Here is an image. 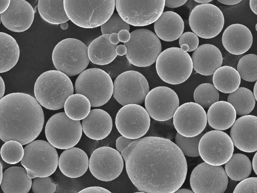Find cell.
Wrapping results in <instances>:
<instances>
[{
  "mask_svg": "<svg viewBox=\"0 0 257 193\" xmlns=\"http://www.w3.org/2000/svg\"><path fill=\"white\" fill-rule=\"evenodd\" d=\"M0 153L5 162L10 164H15L22 160L24 156V148L17 141H9L3 145Z\"/></svg>",
  "mask_w": 257,
  "mask_h": 193,
  "instance_id": "obj_39",
  "label": "cell"
},
{
  "mask_svg": "<svg viewBox=\"0 0 257 193\" xmlns=\"http://www.w3.org/2000/svg\"><path fill=\"white\" fill-rule=\"evenodd\" d=\"M33 193H54L56 185L49 177H35L31 186Z\"/></svg>",
  "mask_w": 257,
  "mask_h": 193,
  "instance_id": "obj_42",
  "label": "cell"
},
{
  "mask_svg": "<svg viewBox=\"0 0 257 193\" xmlns=\"http://www.w3.org/2000/svg\"><path fill=\"white\" fill-rule=\"evenodd\" d=\"M82 129L88 138L94 140L105 138L112 128V120L106 111L99 109L90 110L88 116L82 121Z\"/></svg>",
  "mask_w": 257,
  "mask_h": 193,
  "instance_id": "obj_24",
  "label": "cell"
},
{
  "mask_svg": "<svg viewBox=\"0 0 257 193\" xmlns=\"http://www.w3.org/2000/svg\"><path fill=\"white\" fill-rule=\"evenodd\" d=\"M189 24L193 33L204 39L217 36L223 29L224 18L222 11L212 4L196 6L190 13Z\"/></svg>",
  "mask_w": 257,
  "mask_h": 193,
  "instance_id": "obj_14",
  "label": "cell"
},
{
  "mask_svg": "<svg viewBox=\"0 0 257 193\" xmlns=\"http://www.w3.org/2000/svg\"><path fill=\"white\" fill-rule=\"evenodd\" d=\"M253 37L250 30L240 24H233L228 26L222 36L224 48L233 55H240L251 47Z\"/></svg>",
  "mask_w": 257,
  "mask_h": 193,
  "instance_id": "obj_23",
  "label": "cell"
},
{
  "mask_svg": "<svg viewBox=\"0 0 257 193\" xmlns=\"http://www.w3.org/2000/svg\"><path fill=\"white\" fill-rule=\"evenodd\" d=\"M5 92V82L0 76V100L4 96Z\"/></svg>",
  "mask_w": 257,
  "mask_h": 193,
  "instance_id": "obj_53",
  "label": "cell"
},
{
  "mask_svg": "<svg viewBox=\"0 0 257 193\" xmlns=\"http://www.w3.org/2000/svg\"><path fill=\"white\" fill-rule=\"evenodd\" d=\"M117 35L119 41L124 43L127 42L130 39V33L126 30L120 31Z\"/></svg>",
  "mask_w": 257,
  "mask_h": 193,
  "instance_id": "obj_48",
  "label": "cell"
},
{
  "mask_svg": "<svg viewBox=\"0 0 257 193\" xmlns=\"http://www.w3.org/2000/svg\"><path fill=\"white\" fill-rule=\"evenodd\" d=\"M133 184L146 193H173L186 178L185 155L171 140L147 136L134 141L121 153Z\"/></svg>",
  "mask_w": 257,
  "mask_h": 193,
  "instance_id": "obj_1",
  "label": "cell"
},
{
  "mask_svg": "<svg viewBox=\"0 0 257 193\" xmlns=\"http://www.w3.org/2000/svg\"><path fill=\"white\" fill-rule=\"evenodd\" d=\"M122 30L129 31L130 27L117 13H113L109 19L101 26V31L102 35L118 34Z\"/></svg>",
  "mask_w": 257,
  "mask_h": 193,
  "instance_id": "obj_41",
  "label": "cell"
},
{
  "mask_svg": "<svg viewBox=\"0 0 257 193\" xmlns=\"http://www.w3.org/2000/svg\"><path fill=\"white\" fill-rule=\"evenodd\" d=\"M204 133L202 132L193 137H186L177 133L175 137V144L184 155L192 157H198L199 156V142Z\"/></svg>",
  "mask_w": 257,
  "mask_h": 193,
  "instance_id": "obj_38",
  "label": "cell"
},
{
  "mask_svg": "<svg viewBox=\"0 0 257 193\" xmlns=\"http://www.w3.org/2000/svg\"><path fill=\"white\" fill-rule=\"evenodd\" d=\"M32 181L26 170L20 166H12L3 173L1 187L4 193H28Z\"/></svg>",
  "mask_w": 257,
  "mask_h": 193,
  "instance_id": "obj_28",
  "label": "cell"
},
{
  "mask_svg": "<svg viewBox=\"0 0 257 193\" xmlns=\"http://www.w3.org/2000/svg\"><path fill=\"white\" fill-rule=\"evenodd\" d=\"M77 193H112L108 189L100 186H90L82 189Z\"/></svg>",
  "mask_w": 257,
  "mask_h": 193,
  "instance_id": "obj_46",
  "label": "cell"
},
{
  "mask_svg": "<svg viewBox=\"0 0 257 193\" xmlns=\"http://www.w3.org/2000/svg\"><path fill=\"white\" fill-rule=\"evenodd\" d=\"M225 164L224 170L227 176L234 181H241L247 178L251 172V161L242 153L232 154Z\"/></svg>",
  "mask_w": 257,
  "mask_h": 193,
  "instance_id": "obj_33",
  "label": "cell"
},
{
  "mask_svg": "<svg viewBox=\"0 0 257 193\" xmlns=\"http://www.w3.org/2000/svg\"><path fill=\"white\" fill-rule=\"evenodd\" d=\"M193 98L195 103L199 105L203 109H207L218 101L219 94L218 90L213 84L203 83L195 88Z\"/></svg>",
  "mask_w": 257,
  "mask_h": 193,
  "instance_id": "obj_36",
  "label": "cell"
},
{
  "mask_svg": "<svg viewBox=\"0 0 257 193\" xmlns=\"http://www.w3.org/2000/svg\"><path fill=\"white\" fill-rule=\"evenodd\" d=\"M233 193H257V178L247 177L240 181L235 186Z\"/></svg>",
  "mask_w": 257,
  "mask_h": 193,
  "instance_id": "obj_43",
  "label": "cell"
},
{
  "mask_svg": "<svg viewBox=\"0 0 257 193\" xmlns=\"http://www.w3.org/2000/svg\"><path fill=\"white\" fill-rule=\"evenodd\" d=\"M217 1L222 4L226 5H235L239 4L241 0H217Z\"/></svg>",
  "mask_w": 257,
  "mask_h": 193,
  "instance_id": "obj_52",
  "label": "cell"
},
{
  "mask_svg": "<svg viewBox=\"0 0 257 193\" xmlns=\"http://www.w3.org/2000/svg\"><path fill=\"white\" fill-rule=\"evenodd\" d=\"M256 85L257 82L255 81V83L254 84V87H253V94L254 95V97L255 99V101L257 100V88H256Z\"/></svg>",
  "mask_w": 257,
  "mask_h": 193,
  "instance_id": "obj_58",
  "label": "cell"
},
{
  "mask_svg": "<svg viewBox=\"0 0 257 193\" xmlns=\"http://www.w3.org/2000/svg\"><path fill=\"white\" fill-rule=\"evenodd\" d=\"M173 193H194L193 191L186 188H179Z\"/></svg>",
  "mask_w": 257,
  "mask_h": 193,
  "instance_id": "obj_56",
  "label": "cell"
},
{
  "mask_svg": "<svg viewBox=\"0 0 257 193\" xmlns=\"http://www.w3.org/2000/svg\"><path fill=\"white\" fill-rule=\"evenodd\" d=\"M198 37L191 32H186L182 34L179 40L180 46L186 44L189 46L188 52L195 50L199 45Z\"/></svg>",
  "mask_w": 257,
  "mask_h": 193,
  "instance_id": "obj_44",
  "label": "cell"
},
{
  "mask_svg": "<svg viewBox=\"0 0 257 193\" xmlns=\"http://www.w3.org/2000/svg\"><path fill=\"white\" fill-rule=\"evenodd\" d=\"M66 14L76 26L85 29L101 26L113 14L115 1H63Z\"/></svg>",
  "mask_w": 257,
  "mask_h": 193,
  "instance_id": "obj_4",
  "label": "cell"
},
{
  "mask_svg": "<svg viewBox=\"0 0 257 193\" xmlns=\"http://www.w3.org/2000/svg\"><path fill=\"white\" fill-rule=\"evenodd\" d=\"M187 2V0H166L165 1V6L170 8H176L183 6Z\"/></svg>",
  "mask_w": 257,
  "mask_h": 193,
  "instance_id": "obj_47",
  "label": "cell"
},
{
  "mask_svg": "<svg viewBox=\"0 0 257 193\" xmlns=\"http://www.w3.org/2000/svg\"><path fill=\"white\" fill-rule=\"evenodd\" d=\"M154 129L150 136L157 137L171 140L175 137L177 131L171 119L165 121L154 120Z\"/></svg>",
  "mask_w": 257,
  "mask_h": 193,
  "instance_id": "obj_40",
  "label": "cell"
},
{
  "mask_svg": "<svg viewBox=\"0 0 257 193\" xmlns=\"http://www.w3.org/2000/svg\"><path fill=\"white\" fill-rule=\"evenodd\" d=\"M64 108L65 113L69 118L74 121H80L88 116L91 106L86 97L81 94L75 93L67 99Z\"/></svg>",
  "mask_w": 257,
  "mask_h": 193,
  "instance_id": "obj_35",
  "label": "cell"
},
{
  "mask_svg": "<svg viewBox=\"0 0 257 193\" xmlns=\"http://www.w3.org/2000/svg\"><path fill=\"white\" fill-rule=\"evenodd\" d=\"M60 26L61 29L63 30H67L68 28V23L67 22L62 23L60 24Z\"/></svg>",
  "mask_w": 257,
  "mask_h": 193,
  "instance_id": "obj_60",
  "label": "cell"
},
{
  "mask_svg": "<svg viewBox=\"0 0 257 193\" xmlns=\"http://www.w3.org/2000/svg\"><path fill=\"white\" fill-rule=\"evenodd\" d=\"M44 123L43 109L32 95L13 92L0 100V139L3 141L28 144L40 135Z\"/></svg>",
  "mask_w": 257,
  "mask_h": 193,
  "instance_id": "obj_2",
  "label": "cell"
},
{
  "mask_svg": "<svg viewBox=\"0 0 257 193\" xmlns=\"http://www.w3.org/2000/svg\"><path fill=\"white\" fill-rule=\"evenodd\" d=\"M38 10L41 17L51 24L60 25L69 20L64 9L63 0H39Z\"/></svg>",
  "mask_w": 257,
  "mask_h": 193,
  "instance_id": "obj_32",
  "label": "cell"
},
{
  "mask_svg": "<svg viewBox=\"0 0 257 193\" xmlns=\"http://www.w3.org/2000/svg\"><path fill=\"white\" fill-rule=\"evenodd\" d=\"M34 95L39 104L50 110L64 108L67 99L73 94L74 87L70 78L55 70L45 71L37 79Z\"/></svg>",
  "mask_w": 257,
  "mask_h": 193,
  "instance_id": "obj_3",
  "label": "cell"
},
{
  "mask_svg": "<svg viewBox=\"0 0 257 193\" xmlns=\"http://www.w3.org/2000/svg\"><path fill=\"white\" fill-rule=\"evenodd\" d=\"M76 93L86 97L92 107L106 104L113 94V82L110 75L102 69L91 68L85 69L76 79Z\"/></svg>",
  "mask_w": 257,
  "mask_h": 193,
  "instance_id": "obj_7",
  "label": "cell"
},
{
  "mask_svg": "<svg viewBox=\"0 0 257 193\" xmlns=\"http://www.w3.org/2000/svg\"><path fill=\"white\" fill-rule=\"evenodd\" d=\"M45 133L48 142L55 148L67 149L80 141L82 129L79 121L69 118L64 112L53 115L47 121Z\"/></svg>",
  "mask_w": 257,
  "mask_h": 193,
  "instance_id": "obj_11",
  "label": "cell"
},
{
  "mask_svg": "<svg viewBox=\"0 0 257 193\" xmlns=\"http://www.w3.org/2000/svg\"><path fill=\"white\" fill-rule=\"evenodd\" d=\"M109 34H104L93 40L87 48L89 60L93 64L105 65L110 63L116 57L115 49L109 40Z\"/></svg>",
  "mask_w": 257,
  "mask_h": 193,
  "instance_id": "obj_29",
  "label": "cell"
},
{
  "mask_svg": "<svg viewBox=\"0 0 257 193\" xmlns=\"http://www.w3.org/2000/svg\"><path fill=\"white\" fill-rule=\"evenodd\" d=\"M90 172L96 178L103 181H110L116 178L123 168V160L116 149L100 147L91 154L89 160Z\"/></svg>",
  "mask_w": 257,
  "mask_h": 193,
  "instance_id": "obj_17",
  "label": "cell"
},
{
  "mask_svg": "<svg viewBox=\"0 0 257 193\" xmlns=\"http://www.w3.org/2000/svg\"><path fill=\"white\" fill-rule=\"evenodd\" d=\"M256 26H257V24L255 25V30L256 31H257Z\"/></svg>",
  "mask_w": 257,
  "mask_h": 193,
  "instance_id": "obj_63",
  "label": "cell"
},
{
  "mask_svg": "<svg viewBox=\"0 0 257 193\" xmlns=\"http://www.w3.org/2000/svg\"><path fill=\"white\" fill-rule=\"evenodd\" d=\"M146 110L150 117L157 121L172 119L179 106L177 93L171 88L160 86L149 91L145 99Z\"/></svg>",
  "mask_w": 257,
  "mask_h": 193,
  "instance_id": "obj_19",
  "label": "cell"
},
{
  "mask_svg": "<svg viewBox=\"0 0 257 193\" xmlns=\"http://www.w3.org/2000/svg\"><path fill=\"white\" fill-rule=\"evenodd\" d=\"M3 173V166L0 161V185L2 180Z\"/></svg>",
  "mask_w": 257,
  "mask_h": 193,
  "instance_id": "obj_61",
  "label": "cell"
},
{
  "mask_svg": "<svg viewBox=\"0 0 257 193\" xmlns=\"http://www.w3.org/2000/svg\"><path fill=\"white\" fill-rule=\"evenodd\" d=\"M212 81L213 85L218 90L224 93H230L239 87L241 78L234 68L223 66L214 72Z\"/></svg>",
  "mask_w": 257,
  "mask_h": 193,
  "instance_id": "obj_31",
  "label": "cell"
},
{
  "mask_svg": "<svg viewBox=\"0 0 257 193\" xmlns=\"http://www.w3.org/2000/svg\"><path fill=\"white\" fill-rule=\"evenodd\" d=\"M255 101L252 91L244 87H238L227 97V102L233 107L237 115L240 116L249 114L253 110Z\"/></svg>",
  "mask_w": 257,
  "mask_h": 193,
  "instance_id": "obj_34",
  "label": "cell"
},
{
  "mask_svg": "<svg viewBox=\"0 0 257 193\" xmlns=\"http://www.w3.org/2000/svg\"><path fill=\"white\" fill-rule=\"evenodd\" d=\"M58 166L61 172L67 177L77 178L87 170L89 159L83 150L73 147L62 152L59 158Z\"/></svg>",
  "mask_w": 257,
  "mask_h": 193,
  "instance_id": "obj_25",
  "label": "cell"
},
{
  "mask_svg": "<svg viewBox=\"0 0 257 193\" xmlns=\"http://www.w3.org/2000/svg\"><path fill=\"white\" fill-rule=\"evenodd\" d=\"M199 156L205 163L221 166L227 162L234 151V145L230 136L219 130L204 133L198 145Z\"/></svg>",
  "mask_w": 257,
  "mask_h": 193,
  "instance_id": "obj_13",
  "label": "cell"
},
{
  "mask_svg": "<svg viewBox=\"0 0 257 193\" xmlns=\"http://www.w3.org/2000/svg\"><path fill=\"white\" fill-rule=\"evenodd\" d=\"M193 68L198 73L209 76L221 66L223 57L220 50L215 45H200L192 54Z\"/></svg>",
  "mask_w": 257,
  "mask_h": 193,
  "instance_id": "obj_22",
  "label": "cell"
},
{
  "mask_svg": "<svg viewBox=\"0 0 257 193\" xmlns=\"http://www.w3.org/2000/svg\"><path fill=\"white\" fill-rule=\"evenodd\" d=\"M257 117L247 115L235 121L231 127L230 138L239 150L247 153L257 150Z\"/></svg>",
  "mask_w": 257,
  "mask_h": 193,
  "instance_id": "obj_20",
  "label": "cell"
},
{
  "mask_svg": "<svg viewBox=\"0 0 257 193\" xmlns=\"http://www.w3.org/2000/svg\"><path fill=\"white\" fill-rule=\"evenodd\" d=\"M206 115L209 126L219 131L230 128L236 117L233 107L224 101H217L212 104L209 108Z\"/></svg>",
  "mask_w": 257,
  "mask_h": 193,
  "instance_id": "obj_27",
  "label": "cell"
},
{
  "mask_svg": "<svg viewBox=\"0 0 257 193\" xmlns=\"http://www.w3.org/2000/svg\"><path fill=\"white\" fill-rule=\"evenodd\" d=\"M146 78L140 72L128 70L118 75L113 83V95L121 105H141L149 91Z\"/></svg>",
  "mask_w": 257,
  "mask_h": 193,
  "instance_id": "obj_12",
  "label": "cell"
},
{
  "mask_svg": "<svg viewBox=\"0 0 257 193\" xmlns=\"http://www.w3.org/2000/svg\"><path fill=\"white\" fill-rule=\"evenodd\" d=\"M35 11L31 5L24 0L11 1L8 9L0 16L3 25L14 32H23L31 26Z\"/></svg>",
  "mask_w": 257,
  "mask_h": 193,
  "instance_id": "obj_21",
  "label": "cell"
},
{
  "mask_svg": "<svg viewBox=\"0 0 257 193\" xmlns=\"http://www.w3.org/2000/svg\"><path fill=\"white\" fill-rule=\"evenodd\" d=\"M257 152H255L252 161V164L251 166L253 168V170L255 173V174H257Z\"/></svg>",
  "mask_w": 257,
  "mask_h": 193,
  "instance_id": "obj_55",
  "label": "cell"
},
{
  "mask_svg": "<svg viewBox=\"0 0 257 193\" xmlns=\"http://www.w3.org/2000/svg\"><path fill=\"white\" fill-rule=\"evenodd\" d=\"M1 17H0V24H1Z\"/></svg>",
  "mask_w": 257,
  "mask_h": 193,
  "instance_id": "obj_64",
  "label": "cell"
},
{
  "mask_svg": "<svg viewBox=\"0 0 257 193\" xmlns=\"http://www.w3.org/2000/svg\"><path fill=\"white\" fill-rule=\"evenodd\" d=\"M193 68L191 57L178 47L164 50L156 61L158 75L163 81L170 84L184 82L190 76Z\"/></svg>",
  "mask_w": 257,
  "mask_h": 193,
  "instance_id": "obj_9",
  "label": "cell"
},
{
  "mask_svg": "<svg viewBox=\"0 0 257 193\" xmlns=\"http://www.w3.org/2000/svg\"><path fill=\"white\" fill-rule=\"evenodd\" d=\"M237 71L240 78L249 82L257 80V56L254 54H248L243 56L239 60Z\"/></svg>",
  "mask_w": 257,
  "mask_h": 193,
  "instance_id": "obj_37",
  "label": "cell"
},
{
  "mask_svg": "<svg viewBox=\"0 0 257 193\" xmlns=\"http://www.w3.org/2000/svg\"><path fill=\"white\" fill-rule=\"evenodd\" d=\"M134 193H146V192H142V191H138V192H134Z\"/></svg>",
  "mask_w": 257,
  "mask_h": 193,
  "instance_id": "obj_62",
  "label": "cell"
},
{
  "mask_svg": "<svg viewBox=\"0 0 257 193\" xmlns=\"http://www.w3.org/2000/svg\"><path fill=\"white\" fill-rule=\"evenodd\" d=\"M117 14L129 25L148 26L155 23L163 12L164 0L115 1Z\"/></svg>",
  "mask_w": 257,
  "mask_h": 193,
  "instance_id": "obj_10",
  "label": "cell"
},
{
  "mask_svg": "<svg viewBox=\"0 0 257 193\" xmlns=\"http://www.w3.org/2000/svg\"><path fill=\"white\" fill-rule=\"evenodd\" d=\"M21 163L29 178L48 177L57 168L58 154L55 148L48 142L37 140L25 147Z\"/></svg>",
  "mask_w": 257,
  "mask_h": 193,
  "instance_id": "obj_5",
  "label": "cell"
},
{
  "mask_svg": "<svg viewBox=\"0 0 257 193\" xmlns=\"http://www.w3.org/2000/svg\"><path fill=\"white\" fill-rule=\"evenodd\" d=\"M228 182V176L222 166L205 162L197 165L190 177V184L194 193H224Z\"/></svg>",
  "mask_w": 257,
  "mask_h": 193,
  "instance_id": "obj_16",
  "label": "cell"
},
{
  "mask_svg": "<svg viewBox=\"0 0 257 193\" xmlns=\"http://www.w3.org/2000/svg\"><path fill=\"white\" fill-rule=\"evenodd\" d=\"M52 59L57 70L68 76L80 74L90 61L86 45L75 38H66L57 43L53 50Z\"/></svg>",
  "mask_w": 257,
  "mask_h": 193,
  "instance_id": "obj_6",
  "label": "cell"
},
{
  "mask_svg": "<svg viewBox=\"0 0 257 193\" xmlns=\"http://www.w3.org/2000/svg\"><path fill=\"white\" fill-rule=\"evenodd\" d=\"M197 3L204 4H208L210 2H212V0H195Z\"/></svg>",
  "mask_w": 257,
  "mask_h": 193,
  "instance_id": "obj_59",
  "label": "cell"
},
{
  "mask_svg": "<svg viewBox=\"0 0 257 193\" xmlns=\"http://www.w3.org/2000/svg\"><path fill=\"white\" fill-rule=\"evenodd\" d=\"M173 117L176 131L186 137H193L201 134L207 122L205 110L194 102L185 103L179 106Z\"/></svg>",
  "mask_w": 257,
  "mask_h": 193,
  "instance_id": "obj_18",
  "label": "cell"
},
{
  "mask_svg": "<svg viewBox=\"0 0 257 193\" xmlns=\"http://www.w3.org/2000/svg\"><path fill=\"white\" fill-rule=\"evenodd\" d=\"M257 0H250L249 6L252 12L255 15L257 14L256 11Z\"/></svg>",
  "mask_w": 257,
  "mask_h": 193,
  "instance_id": "obj_54",
  "label": "cell"
},
{
  "mask_svg": "<svg viewBox=\"0 0 257 193\" xmlns=\"http://www.w3.org/2000/svg\"><path fill=\"white\" fill-rule=\"evenodd\" d=\"M134 140L125 138L122 136L118 137L116 141V150L121 153Z\"/></svg>",
  "mask_w": 257,
  "mask_h": 193,
  "instance_id": "obj_45",
  "label": "cell"
},
{
  "mask_svg": "<svg viewBox=\"0 0 257 193\" xmlns=\"http://www.w3.org/2000/svg\"><path fill=\"white\" fill-rule=\"evenodd\" d=\"M109 40L111 44L113 45H117L119 42V41L118 38L117 34H111L109 37Z\"/></svg>",
  "mask_w": 257,
  "mask_h": 193,
  "instance_id": "obj_51",
  "label": "cell"
},
{
  "mask_svg": "<svg viewBox=\"0 0 257 193\" xmlns=\"http://www.w3.org/2000/svg\"><path fill=\"white\" fill-rule=\"evenodd\" d=\"M180 49L182 51L187 52L189 51V46L186 44H183L180 46Z\"/></svg>",
  "mask_w": 257,
  "mask_h": 193,
  "instance_id": "obj_57",
  "label": "cell"
},
{
  "mask_svg": "<svg viewBox=\"0 0 257 193\" xmlns=\"http://www.w3.org/2000/svg\"><path fill=\"white\" fill-rule=\"evenodd\" d=\"M123 45L125 56L132 65L145 67L154 64L162 51L159 38L152 31L139 29L130 33V39Z\"/></svg>",
  "mask_w": 257,
  "mask_h": 193,
  "instance_id": "obj_8",
  "label": "cell"
},
{
  "mask_svg": "<svg viewBox=\"0 0 257 193\" xmlns=\"http://www.w3.org/2000/svg\"><path fill=\"white\" fill-rule=\"evenodd\" d=\"M115 123L117 131L122 136L135 140L147 133L151 119L144 107L139 105L130 104L119 110Z\"/></svg>",
  "mask_w": 257,
  "mask_h": 193,
  "instance_id": "obj_15",
  "label": "cell"
},
{
  "mask_svg": "<svg viewBox=\"0 0 257 193\" xmlns=\"http://www.w3.org/2000/svg\"><path fill=\"white\" fill-rule=\"evenodd\" d=\"M154 30L157 36L166 42L176 40L182 35L184 23L182 17L173 11L163 12L154 23Z\"/></svg>",
  "mask_w": 257,
  "mask_h": 193,
  "instance_id": "obj_26",
  "label": "cell"
},
{
  "mask_svg": "<svg viewBox=\"0 0 257 193\" xmlns=\"http://www.w3.org/2000/svg\"><path fill=\"white\" fill-rule=\"evenodd\" d=\"M20 54V48L15 38L0 32V73L12 69L17 64Z\"/></svg>",
  "mask_w": 257,
  "mask_h": 193,
  "instance_id": "obj_30",
  "label": "cell"
},
{
  "mask_svg": "<svg viewBox=\"0 0 257 193\" xmlns=\"http://www.w3.org/2000/svg\"><path fill=\"white\" fill-rule=\"evenodd\" d=\"M11 1L0 0V14L4 13L9 7Z\"/></svg>",
  "mask_w": 257,
  "mask_h": 193,
  "instance_id": "obj_49",
  "label": "cell"
},
{
  "mask_svg": "<svg viewBox=\"0 0 257 193\" xmlns=\"http://www.w3.org/2000/svg\"><path fill=\"white\" fill-rule=\"evenodd\" d=\"M115 52L117 55L122 56L126 54V48L124 45H119L116 46Z\"/></svg>",
  "mask_w": 257,
  "mask_h": 193,
  "instance_id": "obj_50",
  "label": "cell"
}]
</instances>
